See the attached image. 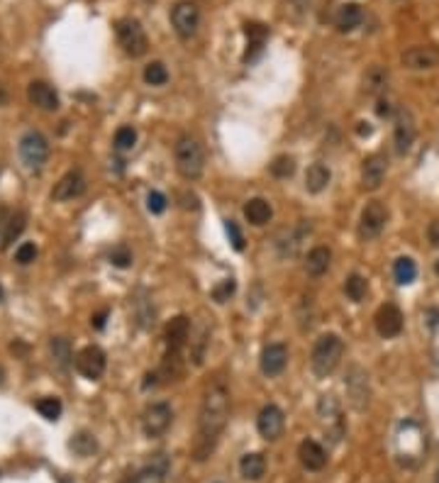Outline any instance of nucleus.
<instances>
[{
    "label": "nucleus",
    "instance_id": "nucleus-1",
    "mask_svg": "<svg viewBox=\"0 0 439 483\" xmlns=\"http://www.w3.org/2000/svg\"><path fill=\"white\" fill-rule=\"evenodd\" d=\"M227 417H230V393L222 383H213L205 391L198 413V432L193 442V459L205 461L215 452L220 435L225 432Z\"/></svg>",
    "mask_w": 439,
    "mask_h": 483
},
{
    "label": "nucleus",
    "instance_id": "nucleus-2",
    "mask_svg": "<svg viewBox=\"0 0 439 483\" xmlns=\"http://www.w3.org/2000/svg\"><path fill=\"white\" fill-rule=\"evenodd\" d=\"M344 354V342L339 334L327 332L315 342L313 354H310V366L318 378H327L334 369L339 366V359Z\"/></svg>",
    "mask_w": 439,
    "mask_h": 483
},
{
    "label": "nucleus",
    "instance_id": "nucleus-3",
    "mask_svg": "<svg viewBox=\"0 0 439 483\" xmlns=\"http://www.w3.org/2000/svg\"><path fill=\"white\" fill-rule=\"evenodd\" d=\"M176 171L184 176L186 181H195L203 176L205 169V154H203V147L198 144V140L193 137H181L176 142Z\"/></svg>",
    "mask_w": 439,
    "mask_h": 483
},
{
    "label": "nucleus",
    "instance_id": "nucleus-4",
    "mask_svg": "<svg viewBox=\"0 0 439 483\" xmlns=\"http://www.w3.org/2000/svg\"><path fill=\"white\" fill-rule=\"evenodd\" d=\"M20 159L27 169L39 171L49 159V142L42 132L29 130L20 137Z\"/></svg>",
    "mask_w": 439,
    "mask_h": 483
},
{
    "label": "nucleus",
    "instance_id": "nucleus-5",
    "mask_svg": "<svg viewBox=\"0 0 439 483\" xmlns=\"http://www.w3.org/2000/svg\"><path fill=\"white\" fill-rule=\"evenodd\" d=\"M115 32H117V39H120L122 49H125L132 59L144 57L147 49H149V39H147L144 27H142L137 20H120V22L115 24Z\"/></svg>",
    "mask_w": 439,
    "mask_h": 483
},
{
    "label": "nucleus",
    "instance_id": "nucleus-6",
    "mask_svg": "<svg viewBox=\"0 0 439 483\" xmlns=\"http://www.w3.org/2000/svg\"><path fill=\"white\" fill-rule=\"evenodd\" d=\"M171 24H174V32L179 34L181 39H191L195 37L200 27V10L195 3H188V0H181V3L174 5L171 10Z\"/></svg>",
    "mask_w": 439,
    "mask_h": 483
},
{
    "label": "nucleus",
    "instance_id": "nucleus-7",
    "mask_svg": "<svg viewBox=\"0 0 439 483\" xmlns=\"http://www.w3.org/2000/svg\"><path fill=\"white\" fill-rule=\"evenodd\" d=\"M386 223H388V208L381 200H371V203H366V208L362 210V218H359V237L366 242L376 239L386 230Z\"/></svg>",
    "mask_w": 439,
    "mask_h": 483
},
{
    "label": "nucleus",
    "instance_id": "nucleus-8",
    "mask_svg": "<svg viewBox=\"0 0 439 483\" xmlns=\"http://www.w3.org/2000/svg\"><path fill=\"white\" fill-rule=\"evenodd\" d=\"M174 422V410L169 403H151L142 415V430L147 437H161Z\"/></svg>",
    "mask_w": 439,
    "mask_h": 483
},
{
    "label": "nucleus",
    "instance_id": "nucleus-9",
    "mask_svg": "<svg viewBox=\"0 0 439 483\" xmlns=\"http://www.w3.org/2000/svg\"><path fill=\"white\" fill-rule=\"evenodd\" d=\"M105 366H107L105 352H103L101 347H96V344H91V347H83L81 352L76 354L78 373H81V376H86V378H91V381L101 378L103 373H105Z\"/></svg>",
    "mask_w": 439,
    "mask_h": 483
},
{
    "label": "nucleus",
    "instance_id": "nucleus-10",
    "mask_svg": "<svg viewBox=\"0 0 439 483\" xmlns=\"http://www.w3.org/2000/svg\"><path fill=\"white\" fill-rule=\"evenodd\" d=\"M344 386H347L349 403H352L357 410H364V408L369 406V396H371V391H369L366 371H364L362 366H352V369H349V373H347V381H344Z\"/></svg>",
    "mask_w": 439,
    "mask_h": 483
},
{
    "label": "nucleus",
    "instance_id": "nucleus-11",
    "mask_svg": "<svg viewBox=\"0 0 439 483\" xmlns=\"http://www.w3.org/2000/svg\"><path fill=\"white\" fill-rule=\"evenodd\" d=\"M283 425H285V415L278 406L269 403V406L261 408L259 417H256V430L264 440H278L281 432H283Z\"/></svg>",
    "mask_w": 439,
    "mask_h": 483
},
{
    "label": "nucleus",
    "instance_id": "nucleus-12",
    "mask_svg": "<svg viewBox=\"0 0 439 483\" xmlns=\"http://www.w3.org/2000/svg\"><path fill=\"white\" fill-rule=\"evenodd\" d=\"M415 120H412V112L408 107H401L396 115V130H393V142H396L398 154H405L410 151L412 142H415Z\"/></svg>",
    "mask_w": 439,
    "mask_h": 483
},
{
    "label": "nucleus",
    "instance_id": "nucleus-13",
    "mask_svg": "<svg viewBox=\"0 0 439 483\" xmlns=\"http://www.w3.org/2000/svg\"><path fill=\"white\" fill-rule=\"evenodd\" d=\"M401 61L410 71H427L439 66V49L437 47H410L401 54Z\"/></svg>",
    "mask_w": 439,
    "mask_h": 483
},
{
    "label": "nucleus",
    "instance_id": "nucleus-14",
    "mask_svg": "<svg viewBox=\"0 0 439 483\" xmlns=\"http://www.w3.org/2000/svg\"><path fill=\"white\" fill-rule=\"evenodd\" d=\"M388 159L383 154H371L364 159L362 164V186L364 191H378L381 184L386 181Z\"/></svg>",
    "mask_w": 439,
    "mask_h": 483
},
{
    "label": "nucleus",
    "instance_id": "nucleus-15",
    "mask_svg": "<svg viewBox=\"0 0 439 483\" xmlns=\"http://www.w3.org/2000/svg\"><path fill=\"white\" fill-rule=\"evenodd\" d=\"M376 329L383 339H393L403 332V313L398 305L386 303L376 313Z\"/></svg>",
    "mask_w": 439,
    "mask_h": 483
},
{
    "label": "nucleus",
    "instance_id": "nucleus-16",
    "mask_svg": "<svg viewBox=\"0 0 439 483\" xmlns=\"http://www.w3.org/2000/svg\"><path fill=\"white\" fill-rule=\"evenodd\" d=\"M288 366V347L281 342H274L269 347H264L261 352V371L266 373L269 378L281 376Z\"/></svg>",
    "mask_w": 439,
    "mask_h": 483
},
{
    "label": "nucleus",
    "instance_id": "nucleus-17",
    "mask_svg": "<svg viewBox=\"0 0 439 483\" xmlns=\"http://www.w3.org/2000/svg\"><path fill=\"white\" fill-rule=\"evenodd\" d=\"M83 193H86V176H83L78 169H73L59 179V184L54 186V191H52V198L54 200H73Z\"/></svg>",
    "mask_w": 439,
    "mask_h": 483
},
{
    "label": "nucleus",
    "instance_id": "nucleus-18",
    "mask_svg": "<svg viewBox=\"0 0 439 483\" xmlns=\"http://www.w3.org/2000/svg\"><path fill=\"white\" fill-rule=\"evenodd\" d=\"M166 474H169V459L164 454L151 456V461L142 471H137L135 476H130L122 483H164Z\"/></svg>",
    "mask_w": 439,
    "mask_h": 483
},
{
    "label": "nucleus",
    "instance_id": "nucleus-19",
    "mask_svg": "<svg viewBox=\"0 0 439 483\" xmlns=\"http://www.w3.org/2000/svg\"><path fill=\"white\" fill-rule=\"evenodd\" d=\"M27 98L32 105H37L39 110L54 112L59 107V96L47 81H32L27 88Z\"/></svg>",
    "mask_w": 439,
    "mask_h": 483
},
{
    "label": "nucleus",
    "instance_id": "nucleus-20",
    "mask_svg": "<svg viewBox=\"0 0 439 483\" xmlns=\"http://www.w3.org/2000/svg\"><path fill=\"white\" fill-rule=\"evenodd\" d=\"M191 337V320L186 315H176L169 325H166V347L169 352H181Z\"/></svg>",
    "mask_w": 439,
    "mask_h": 483
},
{
    "label": "nucleus",
    "instance_id": "nucleus-21",
    "mask_svg": "<svg viewBox=\"0 0 439 483\" xmlns=\"http://www.w3.org/2000/svg\"><path fill=\"white\" fill-rule=\"evenodd\" d=\"M298 456H300V464H303L308 471H320V469H325V464H327V452H325L322 445H318L315 440L300 442Z\"/></svg>",
    "mask_w": 439,
    "mask_h": 483
},
{
    "label": "nucleus",
    "instance_id": "nucleus-22",
    "mask_svg": "<svg viewBox=\"0 0 439 483\" xmlns=\"http://www.w3.org/2000/svg\"><path fill=\"white\" fill-rule=\"evenodd\" d=\"M305 232H310V225H298L295 230H285V232L278 235V239H276V249H278V254L283 256V259H288V256H295L300 249V242H303Z\"/></svg>",
    "mask_w": 439,
    "mask_h": 483
},
{
    "label": "nucleus",
    "instance_id": "nucleus-23",
    "mask_svg": "<svg viewBox=\"0 0 439 483\" xmlns=\"http://www.w3.org/2000/svg\"><path fill=\"white\" fill-rule=\"evenodd\" d=\"M329 181H332V171H329V166H325L322 161H315V164L308 166V171H305V188H308L310 193H322L329 186Z\"/></svg>",
    "mask_w": 439,
    "mask_h": 483
},
{
    "label": "nucleus",
    "instance_id": "nucleus-24",
    "mask_svg": "<svg viewBox=\"0 0 439 483\" xmlns=\"http://www.w3.org/2000/svg\"><path fill=\"white\" fill-rule=\"evenodd\" d=\"M364 20V13L357 3H344L339 5V10L334 13V24H337L339 32H352L362 24Z\"/></svg>",
    "mask_w": 439,
    "mask_h": 483
},
{
    "label": "nucleus",
    "instance_id": "nucleus-25",
    "mask_svg": "<svg viewBox=\"0 0 439 483\" xmlns=\"http://www.w3.org/2000/svg\"><path fill=\"white\" fill-rule=\"evenodd\" d=\"M329 264H332V251L327 249V246H315V249L308 251V256H305V271H308L310 276H322L327 274Z\"/></svg>",
    "mask_w": 439,
    "mask_h": 483
},
{
    "label": "nucleus",
    "instance_id": "nucleus-26",
    "mask_svg": "<svg viewBox=\"0 0 439 483\" xmlns=\"http://www.w3.org/2000/svg\"><path fill=\"white\" fill-rule=\"evenodd\" d=\"M271 215H274V210H271V203H269V200H264V198H251V200H246V205H244V218L249 220L251 225L261 228V225L269 223Z\"/></svg>",
    "mask_w": 439,
    "mask_h": 483
},
{
    "label": "nucleus",
    "instance_id": "nucleus-27",
    "mask_svg": "<svg viewBox=\"0 0 439 483\" xmlns=\"http://www.w3.org/2000/svg\"><path fill=\"white\" fill-rule=\"evenodd\" d=\"M386 86H388V68L381 66V64H373L366 71V76H364V91L369 96H381L386 91Z\"/></svg>",
    "mask_w": 439,
    "mask_h": 483
},
{
    "label": "nucleus",
    "instance_id": "nucleus-28",
    "mask_svg": "<svg viewBox=\"0 0 439 483\" xmlns=\"http://www.w3.org/2000/svg\"><path fill=\"white\" fill-rule=\"evenodd\" d=\"M244 32H246V39H249V49H246V54H244V61H251V59L264 49V42H266V37H269V27H264V24H259V22H249Z\"/></svg>",
    "mask_w": 439,
    "mask_h": 483
},
{
    "label": "nucleus",
    "instance_id": "nucleus-29",
    "mask_svg": "<svg viewBox=\"0 0 439 483\" xmlns=\"http://www.w3.org/2000/svg\"><path fill=\"white\" fill-rule=\"evenodd\" d=\"M239 471L246 481H259L266 474V459L264 454H244L239 461Z\"/></svg>",
    "mask_w": 439,
    "mask_h": 483
},
{
    "label": "nucleus",
    "instance_id": "nucleus-30",
    "mask_svg": "<svg viewBox=\"0 0 439 483\" xmlns=\"http://www.w3.org/2000/svg\"><path fill=\"white\" fill-rule=\"evenodd\" d=\"M393 276H396V281L401 285L412 283V281H415V276H417L415 261H412L410 256H401V259H396V264H393Z\"/></svg>",
    "mask_w": 439,
    "mask_h": 483
},
{
    "label": "nucleus",
    "instance_id": "nucleus-31",
    "mask_svg": "<svg viewBox=\"0 0 439 483\" xmlns=\"http://www.w3.org/2000/svg\"><path fill=\"white\" fill-rule=\"evenodd\" d=\"M24 225H27V218H24V213H15L13 218L5 223V232H3V242H0V246H3V249H8V246L13 244V242L17 239L20 235H22Z\"/></svg>",
    "mask_w": 439,
    "mask_h": 483
},
{
    "label": "nucleus",
    "instance_id": "nucleus-32",
    "mask_svg": "<svg viewBox=\"0 0 439 483\" xmlns=\"http://www.w3.org/2000/svg\"><path fill=\"white\" fill-rule=\"evenodd\" d=\"M49 347H52V357H54V362L59 364V369H68V364H71V359H73L68 339L66 337H52Z\"/></svg>",
    "mask_w": 439,
    "mask_h": 483
},
{
    "label": "nucleus",
    "instance_id": "nucleus-33",
    "mask_svg": "<svg viewBox=\"0 0 439 483\" xmlns=\"http://www.w3.org/2000/svg\"><path fill=\"white\" fill-rule=\"evenodd\" d=\"M366 290H369L366 278L359 274H352L347 278V283H344V293H347V298L354 300V303H362V300L366 298Z\"/></svg>",
    "mask_w": 439,
    "mask_h": 483
},
{
    "label": "nucleus",
    "instance_id": "nucleus-34",
    "mask_svg": "<svg viewBox=\"0 0 439 483\" xmlns=\"http://www.w3.org/2000/svg\"><path fill=\"white\" fill-rule=\"evenodd\" d=\"M71 449L76 452L78 456H91L93 452L98 449V445H96V437L93 435H88V432H78L76 437L71 440Z\"/></svg>",
    "mask_w": 439,
    "mask_h": 483
},
{
    "label": "nucleus",
    "instance_id": "nucleus-35",
    "mask_svg": "<svg viewBox=\"0 0 439 483\" xmlns=\"http://www.w3.org/2000/svg\"><path fill=\"white\" fill-rule=\"evenodd\" d=\"M34 408H37L39 415L47 417V420H59V415H61V410H64L61 401H59V398H52V396H49V398H39L37 406H34Z\"/></svg>",
    "mask_w": 439,
    "mask_h": 483
},
{
    "label": "nucleus",
    "instance_id": "nucleus-36",
    "mask_svg": "<svg viewBox=\"0 0 439 483\" xmlns=\"http://www.w3.org/2000/svg\"><path fill=\"white\" fill-rule=\"evenodd\" d=\"M144 81L149 83V86H164V83L169 81V71H166V66L161 61H151V64H147V68H144Z\"/></svg>",
    "mask_w": 439,
    "mask_h": 483
},
{
    "label": "nucleus",
    "instance_id": "nucleus-37",
    "mask_svg": "<svg viewBox=\"0 0 439 483\" xmlns=\"http://www.w3.org/2000/svg\"><path fill=\"white\" fill-rule=\"evenodd\" d=\"M269 171H271V176H276V179H290L295 171V159L293 156H285V154L276 156L274 164L269 166Z\"/></svg>",
    "mask_w": 439,
    "mask_h": 483
},
{
    "label": "nucleus",
    "instance_id": "nucleus-38",
    "mask_svg": "<svg viewBox=\"0 0 439 483\" xmlns=\"http://www.w3.org/2000/svg\"><path fill=\"white\" fill-rule=\"evenodd\" d=\"M112 144H115L117 151H130L132 147L137 144V130L135 127H120V130L115 132V140H112Z\"/></svg>",
    "mask_w": 439,
    "mask_h": 483
},
{
    "label": "nucleus",
    "instance_id": "nucleus-39",
    "mask_svg": "<svg viewBox=\"0 0 439 483\" xmlns=\"http://www.w3.org/2000/svg\"><path fill=\"white\" fill-rule=\"evenodd\" d=\"M318 413L322 417V422H339V406L334 401V396H322L318 403Z\"/></svg>",
    "mask_w": 439,
    "mask_h": 483
},
{
    "label": "nucleus",
    "instance_id": "nucleus-40",
    "mask_svg": "<svg viewBox=\"0 0 439 483\" xmlns=\"http://www.w3.org/2000/svg\"><path fill=\"white\" fill-rule=\"evenodd\" d=\"M37 259V244L34 242H22V244L15 249V261L17 264H32V261Z\"/></svg>",
    "mask_w": 439,
    "mask_h": 483
},
{
    "label": "nucleus",
    "instance_id": "nucleus-41",
    "mask_svg": "<svg viewBox=\"0 0 439 483\" xmlns=\"http://www.w3.org/2000/svg\"><path fill=\"white\" fill-rule=\"evenodd\" d=\"M235 288H237L235 278H225L222 283H218L213 288V300L215 303H225V300H230V295L235 293Z\"/></svg>",
    "mask_w": 439,
    "mask_h": 483
},
{
    "label": "nucleus",
    "instance_id": "nucleus-42",
    "mask_svg": "<svg viewBox=\"0 0 439 483\" xmlns=\"http://www.w3.org/2000/svg\"><path fill=\"white\" fill-rule=\"evenodd\" d=\"M110 264L117 266V269H127L132 264V251L127 246H115L110 251Z\"/></svg>",
    "mask_w": 439,
    "mask_h": 483
},
{
    "label": "nucleus",
    "instance_id": "nucleus-43",
    "mask_svg": "<svg viewBox=\"0 0 439 483\" xmlns=\"http://www.w3.org/2000/svg\"><path fill=\"white\" fill-rule=\"evenodd\" d=\"M166 205H169V200H166V195L159 193V191H151V193L147 195V208H149V213L161 215L166 210Z\"/></svg>",
    "mask_w": 439,
    "mask_h": 483
},
{
    "label": "nucleus",
    "instance_id": "nucleus-44",
    "mask_svg": "<svg viewBox=\"0 0 439 483\" xmlns=\"http://www.w3.org/2000/svg\"><path fill=\"white\" fill-rule=\"evenodd\" d=\"M227 235H230V242H232V246H235L237 251H241L244 249V237H241V232H239V228H237V223H227Z\"/></svg>",
    "mask_w": 439,
    "mask_h": 483
},
{
    "label": "nucleus",
    "instance_id": "nucleus-45",
    "mask_svg": "<svg viewBox=\"0 0 439 483\" xmlns=\"http://www.w3.org/2000/svg\"><path fill=\"white\" fill-rule=\"evenodd\" d=\"M310 3H313V0H288V5H290L288 10H293V13H295V17H300V15H305V13H308Z\"/></svg>",
    "mask_w": 439,
    "mask_h": 483
},
{
    "label": "nucleus",
    "instance_id": "nucleus-46",
    "mask_svg": "<svg viewBox=\"0 0 439 483\" xmlns=\"http://www.w3.org/2000/svg\"><path fill=\"white\" fill-rule=\"evenodd\" d=\"M105 320H107V308H103L101 313L93 315L91 325H93V327H96V329H103V327H105Z\"/></svg>",
    "mask_w": 439,
    "mask_h": 483
},
{
    "label": "nucleus",
    "instance_id": "nucleus-47",
    "mask_svg": "<svg viewBox=\"0 0 439 483\" xmlns=\"http://www.w3.org/2000/svg\"><path fill=\"white\" fill-rule=\"evenodd\" d=\"M427 237H430L432 246H439V220H435V223L430 225V230H427Z\"/></svg>",
    "mask_w": 439,
    "mask_h": 483
},
{
    "label": "nucleus",
    "instance_id": "nucleus-48",
    "mask_svg": "<svg viewBox=\"0 0 439 483\" xmlns=\"http://www.w3.org/2000/svg\"><path fill=\"white\" fill-rule=\"evenodd\" d=\"M376 112H378V117H388V115H391V103H388V101H378Z\"/></svg>",
    "mask_w": 439,
    "mask_h": 483
},
{
    "label": "nucleus",
    "instance_id": "nucleus-49",
    "mask_svg": "<svg viewBox=\"0 0 439 483\" xmlns=\"http://www.w3.org/2000/svg\"><path fill=\"white\" fill-rule=\"evenodd\" d=\"M427 318H430L432 327H437V325H439V310L437 308H430V310H427Z\"/></svg>",
    "mask_w": 439,
    "mask_h": 483
},
{
    "label": "nucleus",
    "instance_id": "nucleus-50",
    "mask_svg": "<svg viewBox=\"0 0 439 483\" xmlns=\"http://www.w3.org/2000/svg\"><path fill=\"white\" fill-rule=\"evenodd\" d=\"M359 135H371V127L366 125V122H359Z\"/></svg>",
    "mask_w": 439,
    "mask_h": 483
},
{
    "label": "nucleus",
    "instance_id": "nucleus-51",
    "mask_svg": "<svg viewBox=\"0 0 439 483\" xmlns=\"http://www.w3.org/2000/svg\"><path fill=\"white\" fill-rule=\"evenodd\" d=\"M5 101H8V93H5L3 88H0V105H5Z\"/></svg>",
    "mask_w": 439,
    "mask_h": 483
},
{
    "label": "nucleus",
    "instance_id": "nucleus-52",
    "mask_svg": "<svg viewBox=\"0 0 439 483\" xmlns=\"http://www.w3.org/2000/svg\"><path fill=\"white\" fill-rule=\"evenodd\" d=\"M5 300V290H3V285H0V303Z\"/></svg>",
    "mask_w": 439,
    "mask_h": 483
},
{
    "label": "nucleus",
    "instance_id": "nucleus-53",
    "mask_svg": "<svg viewBox=\"0 0 439 483\" xmlns=\"http://www.w3.org/2000/svg\"><path fill=\"white\" fill-rule=\"evenodd\" d=\"M3 376H5V373H3V366H0V383H3Z\"/></svg>",
    "mask_w": 439,
    "mask_h": 483
},
{
    "label": "nucleus",
    "instance_id": "nucleus-54",
    "mask_svg": "<svg viewBox=\"0 0 439 483\" xmlns=\"http://www.w3.org/2000/svg\"><path fill=\"white\" fill-rule=\"evenodd\" d=\"M435 483H439V469H437V476H435Z\"/></svg>",
    "mask_w": 439,
    "mask_h": 483
},
{
    "label": "nucleus",
    "instance_id": "nucleus-55",
    "mask_svg": "<svg viewBox=\"0 0 439 483\" xmlns=\"http://www.w3.org/2000/svg\"><path fill=\"white\" fill-rule=\"evenodd\" d=\"M435 271H437V276H439V261H437V266H435Z\"/></svg>",
    "mask_w": 439,
    "mask_h": 483
}]
</instances>
